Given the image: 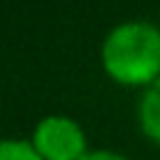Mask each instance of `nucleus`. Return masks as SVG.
Returning a JSON list of instances; mask_svg holds the SVG:
<instances>
[{
	"mask_svg": "<svg viewBox=\"0 0 160 160\" xmlns=\"http://www.w3.org/2000/svg\"><path fill=\"white\" fill-rule=\"evenodd\" d=\"M102 68L122 85H152L160 75V30L150 22L118 25L102 42Z\"/></svg>",
	"mask_w": 160,
	"mask_h": 160,
	"instance_id": "obj_1",
	"label": "nucleus"
},
{
	"mask_svg": "<svg viewBox=\"0 0 160 160\" xmlns=\"http://www.w3.org/2000/svg\"><path fill=\"white\" fill-rule=\"evenodd\" d=\"M80 160H125V158L118 152H110V150H95V152H85Z\"/></svg>",
	"mask_w": 160,
	"mask_h": 160,
	"instance_id": "obj_5",
	"label": "nucleus"
},
{
	"mask_svg": "<svg viewBox=\"0 0 160 160\" xmlns=\"http://www.w3.org/2000/svg\"><path fill=\"white\" fill-rule=\"evenodd\" d=\"M140 128H142V132L150 138V140H155V142H160V78L148 88V92L142 95V100H140Z\"/></svg>",
	"mask_w": 160,
	"mask_h": 160,
	"instance_id": "obj_3",
	"label": "nucleus"
},
{
	"mask_svg": "<svg viewBox=\"0 0 160 160\" xmlns=\"http://www.w3.org/2000/svg\"><path fill=\"white\" fill-rule=\"evenodd\" d=\"M32 148L42 160H80L85 155V132L75 120L50 115L38 122Z\"/></svg>",
	"mask_w": 160,
	"mask_h": 160,
	"instance_id": "obj_2",
	"label": "nucleus"
},
{
	"mask_svg": "<svg viewBox=\"0 0 160 160\" xmlns=\"http://www.w3.org/2000/svg\"><path fill=\"white\" fill-rule=\"evenodd\" d=\"M0 160H42L32 142L25 140H0Z\"/></svg>",
	"mask_w": 160,
	"mask_h": 160,
	"instance_id": "obj_4",
	"label": "nucleus"
}]
</instances>
